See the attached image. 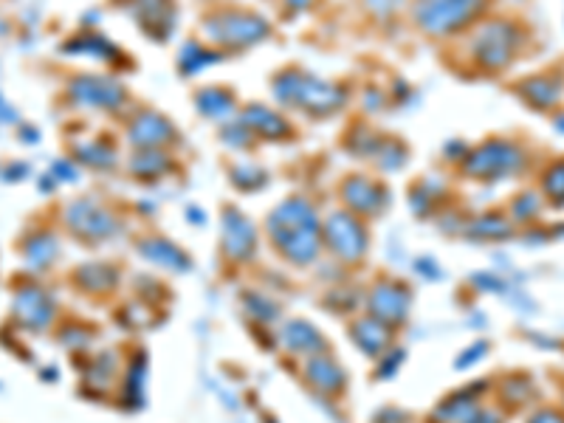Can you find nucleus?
Instances as JSON below:
<instances>
[{
  "mask_svg": "<svg viewBox=\"0 0 564 423\" xmlns=\"http://www.w3.org/2000/svg\"><path fill=\"white\" fill-rule=\"evenodd\" d=\"M195 108L201 110V116L212 122H223L235 113V96L226 88H204L195 94Z\"/></svg>",
  "mask_w": 564,
  "mask_h": 423,
  "instance_id": "nucleus-14",
  "label": "nucleus"
},
{
  "mask_svg": "<svg viewBox=\"0 0 564 423\" xmlns=\"http://www.w3.org/2000/svg\"><path fill=\"white\" fill-rule=\"evenodd\" d=\"M240 122L249 127L254 136H260V139L266 141L285 139L291 133V127H288V122L282 119L280 113H274L266 105H249V108L240 113Z\"/></svg>",
  "mask_w": 564,
  "mask_h": 423,
  "instance_id": "nucleus-13",
  "label": "nucleus"
},
{
  "mask_svg": "<svg viewBox=\"0 0 564 423\" xmlns=\"http://www.w3.org/2000/svg\"><path fill=\"white\" fill-rule=\"evenodd\" d=\"M71 220L74 226L82 229V232H94V235H105L110 226H113V218H110L105 209H99L91 201H82V204L71 206Z\"/></svg>",
  "mask_w": 564,
  "mask_h": 423,
  "instance_id": "nucleus-15",
  "label": "nucleus"
},
{
  "mask_svg": "<svg viewBox=\"0 0 564 423\" xmlns=\"http://www.w3.org/2000/svg\"><path fill=\"white\" fill-rule=\"evenodd\" d=\"M285 3H288V6H291L294 12H302V9H308V6H311L314 0H285Z\"/></svg>",
  "mask_w": 564,
  "mask_h": 423,
  "instance_id": "nucleus-27",
  "label": "nucleus"
},
{
  "mask_svg": "<svg viewBox=\"0 0 564 423\" xmlns=\"http://www.w3.org/2000/svg\"><path fill=\"white\" fill-rule=\"evenodd\" d=\"M522 46V32L511 20H486L477 32L471 34L469 54L474 63L486 71H502L517 60Z\"/></svg>",
  "mask_w": 564,
  "mask_h": 423,
  "instance_id": "nucleus-3",
  "label": "nucleus"
},
{
  "mask_svg": "<svg viewBox=\"0 0 564 423\" xmlns=\"http://www.w3.org/2000/svg\"><path fill=\"white\" fill-rule=\"evenodd\" d=\"M531 423H564V418L559 412H539Z\"/></svg>",
  "mask_w": 564,
  "mask_h": 423,
  "instance_id": "nucleus-26",
  "label": "nucleus"
},
{
  "mask_svg": "<svg viewBox=\"0 0 564 423\" xmlns=\"http://www.w3.org/2000/svg\"><path fill=\"white\" fill-rule=\"evenodd\" d=\"M361 3L378 17L392 15V12H398V9L404 6V0H361Z\"/></svg>",
  "mask_w": 564,
  "mask_h": 423,
  "instance_id": "nucleus-25",
  "label": "nucleus"
},
{
  "mask_svg": "<svg viewBox=\"0 0 564 423\" xmlns=\"http://www.w3.org/2000/svg\"><path fill=\"white\" fill-rule=\"evenodd\" d=\"M232 181H235L237 187L243 189V192H254V189L266 187L268 173L263 170V167H257V164H235V170H232Z\"/></svg>",
  "mask_w": 564,
  "mask_h": 423,
  "instance_id": "nucleus-21",
  "label": "nucleus"
},
{
  "mask_svg": "<svg viewBox=\"0 0 564 423\" xmlns=\"http://www.w3.org/2000/svg\"><path fill=\"white\" fill-rule=\"evenodd\" d=\"M127 136H130V144H133L136 150H164L167 144H173L175 141V127L170 125V119H164L161 113L147 110V113H139V116L133 119Z\"/></svg>",
  "mask_w": 564,
  "mask_h": 423,
  "instance_id": "nucleus-8",
  "label": "nucleus"
},
{
  "mask_svg": "<svg viewBox=\"0 0 564 423\" xmlns=\"http://www.w3.org/2000/svg\"><path fill=\"white\" fill-rule=\"evenodd\" d=\"M325 232H328V240L333 243V249L347 254L345 260H356V254H361L364 243H367L361 223L353 218L350 212H336V215H330Z\"/></svg>",
  "mask_w": 564,
  "mask_h": 423,
  "instance_id": "nucleus-11",
  "label": "nucleus"
},
{
  "mask_svg": "<svg viewBox=\"0 0 564 423\" xmlns=\"http://www.w3.org/2000/svg\"><path fill=\"white\" fill-rule=\"evenodd\" d=\"M553 127H556L559 133H564V116H556V122H553Z\"/></svg>",
  "mask_w": 564,
  "mask_h": 423,
  "instance_id": "nucleus-28",
  "label": "nucleus"
},
{
  "mask_svg": "<svg viewBox=\"0 0 564 423\" xmlns=\"http://www.w3.org/2000/svg\"><path fill=\"white\" fill-rule=\"evenodd\" d=\"M511 209H514V215H517V218H528V215L533 218V215L539 212V198L531 195V192H522L517 201H514Z\"/></svg>",
  "mask_w": 564,
  "mask_h": 423,
  "instance_id": "nucleus-24",
  "label": "nucleus"
},
{
  "mask_svg": "<svg viewBox=\"0 0 564 423\" xmlns=\"http://www.w3.org/2000/svg\"><path fill=\"white\" fill-rule=\"evenodd\" d=\"M220 139H223L226 147H240L243 150V147H251L254 133L240 119H226V122H220Z\"/></svg>",
  "mask_w": 564,
  "mask_h": 423,
  "instance_id": "nucleus-22",
  "label": "nucleus"
},
{
  "mask_svg": "<svg viewBox=\"0 0 564 423\" xmlns=\"http://www.w3.org/2000/svg\"><path fill=\"white\" fill-rule=\"evenodd\" d=\"M218 60L220 57L215 51L198 46V43H187V46L181 48V54H178V68H181L184 77H195L198 71H204L206 65L218 63Z\"/></svg>",
  "mask_w": 564,
  "mask_h": 423,
  "instance_id": "nucleus-18",
  "label": "nucleus"
},
{
  "mask_svg": "<svg viewBox=\"0 0 564 423\" xmlns=\"http://www.w3.org/2000/svg\"><path fill=\"white\" fill-rule=\"evenodd\" d=\"M170 167H173V161L167 158L164 150H139L136 156L130 158V170H133V175L147 178V181H153L158 175H164Z\"/></svg>",
  "mask_w": 564,
  "mask_h": 423,
  "instance_id": "nucleus-16",
  "label": "nucleus"
},
{
  "mask_svg": "<svg viewBox=\"0 0 564 423\" xmlns=\"http://www.w3.org/2000/svg\"><path fill=\"white\" fill-rule=\"evenodd\" d=\"M71 48H77L82 54H91V57H105V60H119L116 54V46L108 43L105 37H99V34H82V37H74L71 43H68V51Z\"/></svg>",
  "mask_w": 564,
  "mask_h": 423,
  "instance_id": "nucleus-19",
  "label": "nucleus"
},
{
  "mask_svg": "<svg viewBox=\"0 0 564 423\" xmlns=\"http://www.w3.org/2000/svg\"><path fill=\"white\" fill-rule=\"evenodd\" d=\"M525 161H528V156L519 144L494 139L474 147L469 156L463 158V170L469 178H477V181H500V178L522 173Z\"/></svg>",
  "mask_w": 564,
  "mask_h": 423,
  "instance_id": "nucleus-5",
  "label": "nucleus"
},
{
  "mask_svg": "<svg viewBox=\"0 0 564 423\" xmlns=\"http://www.w3.org/2000/svg\"><path fill=\"white\" fill-rule=\"evenodd\" d=\"M376 164L381 170H401L407 164V147L401 141H381L376 150Z\"/></svg>",
  "mask_w": 564,
  "mask_h": 423,
  "instance_id": "nucleus-20",
  "label": "nucleus"
},
{
  "mask_svg": "<svg viewBox=\"0 0 564 423\" xmlns=\"http://www.w3.org/2000/svg\"><path fill=\"white\" fill-rule=\"evenodd\" d=\"M517 91L531 108L550 110L562 102L564 82L562 77H556V74H539V77H531L525 79V82H519Z\"/></svg>",
  "mask_w": 564,
  "mask_h": 423,
  "instance_id": "nucleus-12",
  "label": "nucleus"
},
{
  "mask_svg": "<svg viewBox=\"0 0 564 423\" xmlns=\"http://www.w3.org/2000/svg\"><path fill=\"white\" fill-rule=\"evenodd\" d=\"M130 12L139 20L144 34L156 40H167L173 34L175 12L167 0H130Z\"/></svg>",
  "mask_w": 564,
  "mask_h": 423,
  "instance_id": "nucleus-9",
  "label": "nucleus"
},
{
  "mask_svg": "<svg viewBox=\"0 0 564 423\" xmlns=\"http://www.w3.org/2000/svg\"><path fill=\"white\" fill-rule=\"evenodd\" d=\"M488 0H415V23L432 37L457 34L486 12Z\"/></svg>",
  "mask_w": 564,
  "mask_h": 423,
  "instance_id": "nucleus-4",
  "label": "nucleus"
},
{
  "mask_svg": "<svg viewBox=\"0 0 564 423\" xmlns=\"http://www.w3.org/2000/svg\"><path fill=\"white\" fill-rule=\"evenodd\" d=\"M68 96L79 108L94 110H119L127 102L122 82H116L113 77H99V74H82L71 79Z\"/></svg>",
  "mask_w": 564,
  "mask_h": 423,
  "instance_id": "nucleus-7",
  "label": "nucleus"
},
{
  "mask_svg": "<svg viewBox=\"0 0 564 423\" xmlns=\"http://www.w3.org/2000/svg\"><path fill=\"white\" fill-rule=\"evenodd\" d=\"M542 189L548 192L550 201L556 204H564V161H556L550 164V170L542 175Z\"/></svg>",
  "mask_w": 564,
  "mask_h": 423,
  "instance_id": "nucleus-23",
  "label": "nucleus"
},
{
  "mask_svg": "<svg viewBox=\"0 0 564 423\" xmlns=\"http://www.w3.org/2000/svg\"><path fill=\"white\" fill-rule=\"evenodd\" d=\"M77 158L94 170H110L116 164V150L105 141H79Z\"/></svg>",
  "mask_w": 564,
  "mask_h": 423,
  "instance_id": "nucleus-17",
  "label": "nucleus"
},
{
  "mask_svg": "<svg viewBox=\"0 0 564 423\" xmlns=\"http://www.w3.org/2000/svg\"><path fill=\"white\" fill-rule=\"evenodd\" d=\"M206 37L223 48H249L268 37L266 17L251 12H218L204 23Z\"/></svg>",
  "mask_w": 564,
  "mask_h": 423,
  "instance_id": "nucleus-6",
  "label": "nucleus"
},
{
  "mask_svg": "<svg viewBox=\"0 0 564 423\" xmlns=\"http://www.w3.org/2000/svg\"><path fill=\"white\" fill-rule=\"evenodd\" d=\"M274 96L288 108H299L311 116H333L345 108L347 91L336 82H325L302 71H282L274 79Z\"/></svg>",
  "mask_w": 564,
  "mask_h": 423,
  "instance_id": "nucleus-1",
  "label": "nucleus"
},
{
  "mask_svg": "<svg viewBox=\"0 0 564 423\" xmlns=\"http://www.w3.org/2000/svg\"><path fill=\"white\" fill-rule=\"evenodd\" d=\"M271 232L294 260L305 263L316 249V212L305 198H288L271 215Z\"/></svg>",
  "mask_w": 564,
  "mask_h": 423,
  "instance_id": "nucleus-2",
  "label": "nucleus"
},
{
  "mask_svg": "<svg viewBox=\"0 0 564 423\" xmlns=\"http://www.w3.org/2000/svg\"><path fill=\"white\" fill-rule=\"evenodd\" d=\"M342 195H345L347 206L353 212H359V215H378L387 204V189L381 187L378 181H373V178H367V175L347 178Z\"/></svg>",
  "mask_w": 564,
  "mask_h": 423,
  "instance_id": "nucleus-10",
  "label": "nucleus"
}]
</instances>
